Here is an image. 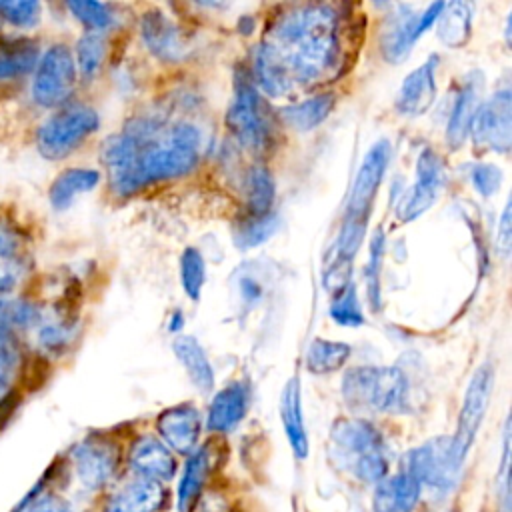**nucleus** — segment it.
<instances>
[{
	"label": "nucleus",
	"mask_w": 512,
	"mask_h": 512,
	"mask_svg": "<svg viewBox=\"0 0 512 512\" xmlns=\"http://www.w3.org/2000/svg\"><path fill=\"white\" fill-rule=\"evenodd\" d=\"M340 56L338 14L326 4H294L280 12L254 52L256 88L284 96L334 76Z\"/></svg>",
	"instance_id": "f257e3e1"
},
{
	"label": "nucleus",
	"mask_w": 512,
	"mask_h": 512,
	"mask_svg": "<svg viewBox=\"0 0 512 512\" xmlns=\"http://www.w3.org/2000/svg\"><path fill=\"white\" fill-rule=\"evenodd\" d=\"M200 134L188 122L164 126L154 118H136L102 146L110 186L120 196L188 174L198 162Z\"/></svg>",
	"instance_id": "f03ea898"
},
{
	"label": "nucleus",
	"mask_w": 512,
	"mask_h": 512,
	"mask_svg": "<svg viewBox=\"0 0 512 512\" xmlns=\"http://www.w3.org/2000/svg\"><path fill=\"white\" fill-rule=\"evenodd\" d=\"M328 454L334 466L356 482L378 484L388 476V446L370 420L338 418L330 428Z\"/></svg>",
	"instance_id": "7ed1b4c3"
},
{
	"label": "nucleus",
	"mask_w": 512,
	"mask_h": 512,
	"mask_svg": "<svg viewBox=\"0 0 512 512\" xmlns=\"http://www.w3.org/2000/svg\"><path fill=\"white\" fill-rule=\"evenodd\" d=\"M390 162V142L378 140L364 156L354 184L348 194L342 226L336 238V258L354 260V254L358 252L364 234H366V222L370 218L378 188L384 180L386 168Z\"/></svg>",
	"instance_id": "20e7f679"
},
{
	"label": "nucleus",
	"mask_w": 512,
	"mask_h": 512,
	"mask_svg": "<svg viewBox=\"0 0 512 512\" xmlns=\"http://www.w3.org/2000/svg\"><path fill=\"white\" fill-rule=\"evenodd\" d=\"M342 396L352 410L404 414L410 410V380L398 366H356L342 378Z\"/></svg>",
	"instance_id": "39448f33"
},
{
	"label": "nucleus",
	"mask_w": 512,
	"mask_h": 512,
	"mask_svg": "<svg viewBox=\"0 0 512 512\" xmlns=\"http://www.w3.org/2000/svg\"><path fill=\"white\" fill-rule=\"evenodd\" d=\"M226 124L234 138L254 154H262L274 142L272 116L246 70L236 72L234 96L226 112Z\"/></svg>",
	"instance_id": "423d86ee"
},
{
	"label": "nucleus",
	"mask_w": 512,
	"mask_h": 512,
	"mask_svg": "<svg viewBox=\"0 0 512 512\" xmlns=\"http://www.w3.org/2000/svg\"><path fill=\"white\" fill-rule=\"evenodd\" d=\"M100 126L98 112L88 104H64L56 108L36 130V148L46 160L70 156Z\"/></svg>",
	"instance_id": "0eeeda50"
},
{
	"label": "nucleus",
	"mask_w": 512,
	"mask_h": 512,
	"mask_svg": "<svg viewBox=\"0 0 512 512\" xmlns=\"http://www.w3.org/2000/svg\"><path fill=\"white\" fill-rule=\"evenodd\" d=\"M42 320L40 308L24 298L0 296V390H8L24 362L20 336Z\"/></svg>",
	"instance_id": "6e6552de"
},
{
	"label": "nucleus",
	"mask_w": 512,
	"mask_h": 512,
	"mask_svg": "<svg viewBox=\"0 0 512 512\" xmlns=\"http://www.w3.org/2000/svg\"><path fill=\"white\" fill-rule=\"evenodd\" d=\"M76 62L66 44L48 46L32 72L30 94L42 108H60L68 104L76 86Z\"/></svg>",
	"instance_id": "1a4fd4ad"
},
{
	"label": "nucleus",
	"mask_w": 512,
	"mask_h": 512,
	"mask_svg": "<svg viewBox=\"0 0 512 512\" xmlns=\"http://www.w3.org/2000/svg\"><path fill=\"white\" fill-rule=\"evenodd\" d=\"M492 390H494V368L490 362H482L474 370V374L466 386L462 406L458 412V420H456V430L450 436L452 456L460 468L464 466V460H466V456L476 440V434L484 422V416L490 406Z\"/></svg>",
	"instance_id": "9d476101"
},
{
	"label": "nucleus",
	"mask_w": 512,
	"mask_h": 512,
	"mask_svg": "<svg viewBox=\"0 0 512 512\" xmlns=\"http://www.w3.org/2000/svg\"><path fill=\"white\" fill-rule=\"evenodd\" d=\"M402 470L412 474L422 490L430 488L438 494H448L458 484L462 472V468L454 462L448 436H436L412 448L404 456Z\"/></svg>",
	"instance_id": "9b49d317"
},
{
	"label": "nucleus",
	"mask_w": 512,
	"mask_h": 512,
	"mask_svg": "<svg viewBox=\"0 0 512 512\" xmlns=\"http://www.w3.org/2000/svg\"><path fill=\"white\" fill-rule=\"evenodd\" d=\"M70 464L78 484L88 492H98L114 480L120 466V450L104 436H86L70 450Z\"/></svg>",
	"instance_id": "f8f14e48"
},
{
	"label": "nucleus",
	"mask_w": 512,
	"mask_h": 512,
	"mask_svg": "<svg viewBox=\"0 0 512 512\" xmlns=\"http://www.w3.org/2000/svg\"><path fill=\"white\" fill-rule=\"evenodd\" d=\"M512 104L510 90L494 92L486 102L480 104L470 136L474 144L488 148L492 152H508L512 144Z\"/></svg>",
	"instance_id": "ddd939ff"
},
{
	"label": "nucleus",
	"mask_w": 512,
	"mask_h": 512,
	"mask_svg": "<svg viewBox=\"0 0 512 512\" xmlns=\"http://www.w3.org/2000/svg\"><path fill=\"white\" fill-rule=\"evenodd\" d=\"M442 184L444 162L436 150L424 148L416 160V182L398 204V218L402 222H412L420 218L438 200Z\"/></svg>",
	"instance_id": "4468645a"
},
{
	"label": "nucleus",
	"mask_w": 512,
	"mask_h": 512,
	"mask_svg": "<svg viewBox=\"0 0 512 512\" xmlns=\"http://www.w3.org/2000/svg\"><path fill=\"white\" fill-rule=\"evenodd\" d=\"M156 430L172 452L188 456L196 450L202 430V416L192 404H176L158 414Z\"/></svg>",
	"instance_id": "2eb2a0df"
},
{
	"label": "nucleus",
	"mask_w": 512,
	"mask_h": 512,
	"mask_svg": "<svg viewBox=\"0 0 512 512\" xmlns=\"http://www.w3.org/2000/svg\"><path fill=\"white\" fill-rule=\"evenodd\" d=\"M140 34L146 48L162 62H178L188 52L184 32L158 8L142 14Z\"/></svg>",
	"instance_id": "dca6fc26"
},
{
	"label": "nucleus",
	"mask_w": 512,
	"mask_h": 512,
	"mask_svg": "<svg viewBox=\"0 0 512 512\" xmlns=\"http://www.w3.org/2000/svg\"><path fill=\"white\" fill-rule=\"evenodd\" d=\"M30 272V252L24 232L8 222L0 220V296L14 292Z\"/></svg>",
	"instance_id": "f3484780"
},
{
	"label": "nucleus",
	"mask_w": 512,
	"mask_h": 512,
	"mask_svg": "<svg viewBox=\"0 0 512 512\" xmlns=\"http://www.w3.org/2000/svg\"><path fill=\"white\" fill-rule=\"evenodd\" d=\"M436 70H438V56L432 54L404 78L396 94L398 114L416 118L428 112V108L436 98Z\"/></svg>",
	"instance_id": "a211bd4d"
},
{
	"label": "nucleus",
	"mask_w": 512,
	"mask_h": 512,
	"mask_svg": "<svg viewBox=\"0 0 512 512\" xmlns=\"http://www.w3.org/2000/svg\"><path fill=\"white\" fill-rule=\"evenodd\" d=\"M128 464L134 470V476L160 484L172 480L176 474L174 452L154 436H140L134 440L128 452Z\"/></svg>",
	"instance_id": "6ab92c4d"
},
{
	"label": "nucleus",
	"mask_w": 512,
	"mask_h": 512,
	"mask_svg": "<svg viewBox=\"0 0 512 512\" xmlns=\"http://www.w3.org/2000/svg\"><path fill=\"white\" fill-rule=\"evenodd\" d=\"M252 390L244 380H234L218 390L210 402L206 428L210 432H230L236 428L250 408Z\"/></svg>",
	"instance_id": "aec40b11"
},
{
	"label": "nucleus",
	"mask_w": 512,
	"mask_h": 512,
	"mask_svg": "<svg viewBox=\"0 0 512 512\" xmlns=\"http://www.w3.org/2000/svg\"><path fill=\"white\" fill-rule=\"evenodd\" d=\"M480 94H482V76L478 72H472L466 76L452 104V112L446 124V144L450 146V150L462 148L466 138L470 136L472 120L482 104Z\"/></svg>",
	"instance_id": "412c9836"
},
{
	"label": "nucleus",
	"mask_w": 512,
	"mask_h": 512,
	"mask_svg": "<svg viewBox=\"0 0 512 512\" xmlns=\"http://www.w3.org/2000/svg\"><path fill=\"white\" fill-rule=\"evenodd\" d=\"M166 502V488L160 482L134 476L114 490L102 512H160Z\"/></svg>",
	"instance_id": "4be33fe9"
},
{
	"label": "nucleus",
	"mask_w": 512,
	"mask_h": 512,
	"mask_svg": "<svg viewBox=\"0 0 512 512\" xmlns=\"http://www.w3.org/2000/svg\"><path fill=\"white\" fill-rule=\"evenodd\" d=\"M422 486L418 480L400 470L396 474L384 476L378 484H374L372 494V510L374 512H414L420 500Z\"/></svg>",
	"instance_id": "5701e85b"
},
{
	"label": "nucleus",
	"mask_w": 512,
	"mask_h": 512,
	"mask_svg": "<svg viewBox=\"0 0 512 512\" xmlns=\"http://www.w3.org/2000/svg\"><path fill=\"white\" fill-rule=\"evenodd\" d=\"M280 420L286 434V440L292 448V454L298 460H306L310 452L308 432L304 424V412H302V392H300V380L298 376H292L286 380L282 394H280Z\"/></svg>",
	"instance_id": "b1692460"
},
{
	"label": "nucleus",
	"mask_w": 512,
	"mask_h": 512,
	"mask_svg": "<svg viewBox=\"0 0 512 512\" xmlns=\"http://www.w3.org/2000/svg\"><path fill=\"white\" fill-rule=\"evenodd\" d=\"M420 34V12H412L406 6L400 8V12L390 18L382 32V56L392 64L404 60Z\"/></svg>",
	"instance_id": "393cba45"
},
{
	"label": "nucleus",
	"mask_w": 512,
	"mask_h": 512,
	"mask_svg": "<svg viewBox=\"0 0 512 512\" xmlns=\"http://www.w3.org/2000/svg\"><path fill=\"white\" fill-rule=\"evenodd\" d=\"M40 54H42L40 44L30 36H2L0 38V84L32 74Z\"/></svg>",
	"instance_id": "a878e982"
},
{
	"label": "nucleus",
	"mask_w": 512,
	"mask_h": 512,
	"mask_svg": "<svg viewBox=\"0 0 512 512\" xmlns=\"http://www.w3.org/2000/svg\"><path fill=\"white\" fill-rule=\"evenodd\" d=\"M172 352L184 366L188 378L200 392H210L214 388V370L202 348V344L188 334H180L172 340Z\"/></svg>",
	"instance_id": "bb28decb"
},
{
	"label": "nucleus",
	"mask_w": 512,
	"mask_h": 512,
	"mask_svg": "<svg viewBox=\"0 0 512 512\" xmlns=\"http://www.w3.org/2000/svg\"><path fill=\"white\" fill-rule=\"evenodd\" d=\"M100 182V174L92 168H66L62 170L48 188V200L54 210H66L74 200Z\"/></svg>",
	"instance_id": "cd10ccee"
},
{
	"label": "nucleus",
	"mask_w": 512,
	"mask_h": 512,
	"mask_svg": "<svg viewBox=\"0 0 512 512\" xmlns=\"http://www.w3.org/2000/svg\"><path fill=\"white\" fill-rule=\"evenodd\" d=\"M212 470V456L208 446L196 448L192 454H188V460L184 464L180 482H178V510L188 512V508L194 504V500L204 492V484Z\"/></svg>",
	"instance_id": "c85d7f7f"
},
{
	"label": "nucleus",
	"mask_w": 512,
	"mask_h": 512,
	"mask_svg": "<svg viewBox=\"0 0 512 512\" xmlns=\"http://www.w3.org/2000/svg\"><path fill=\"white\" fill-rule=\"evenodd\" d=\"M334 104H336V96L332 92H322L282 108L280 116L294 130L310 132L330 116Z\"/></svg>",
	"instance_id": "c756f323"
},
{
	"label": "nucleus",
	"mask_w": 512,
	"mask_h": 512,
	"mask_svg": "<svg viewBox=\"0 0 512 512\" xmlns=\"http://www.w3.org/2000/svg\"><path fill=\"white\" fill-rule=\"evenodd\" d=\"M436 34L448 48H462L472 34V4L450 2L444 4L436 18Z\"/></svg>",
	"instance_id": "7c9ffc66"
},
{
	"label": "nucleus",
	"mask_w": 512,
	"mask_h": 512,
	"mask_svg": "<svg viewBox=\"0 0 512 512\" xmlns=\"http://www.w3.org/2000/svg\"><path fill=\"white\" fill-rule=\"evenodd\" d=\"M244 194L250 216H264L272 212L276 186L270 170L262 164H254L248 168L244 178Z\"/></svg>",
	"instance_id": "2f4dec72"
},
{
	"label": "nucleus",
	"mask_w": 512,
	"mask_h": 512,
	"mask_svg": "<svg viewBox=\"0 0 512 512\" xmlns=\"http://www.w3.org/2000/svg\"><path fill=\"white\" fill-rule=\"evenodd\" d=\"M352 354L350 344L338 342V340H326V338H316L310 342L306 350V368L312 374H332L340 370Z\"/></svg>",
	"instance_id": "473e14b6"
},
{
	"label": "nucleus",
	"mask_w": 512,
	"mask_h": 512,
	"mask_svg": "<svg viewBox=\"0 0 512 512\" xmlns=\"http://www.w3.org/2000/svg\"><path fill=\"white\" fill-rule=\"evenodd\" d=\"M384 232L376 230L370 238V256L364 268V282H366V298L374 312L382 306V262H384Z\"/></svg>",
	"instance_id": "72a5a7b5"
},
{
	"label": "nucleus",
	"mask_w": 512,
	"mask_h": 512,
	"mask_svg": "<svg viewBox=\"0 0 512 512\" xmlns=\"http://www.w3.org/2000/svg\"><path fill=\"white\" fill-rule=\"evenodd\" d=\"M278 226L276 214H264V216H244L240 218V222H236L234 226V244L242 250L246 248H254L262 242H266L274 230Z\"/></svg>",
	"instance_id": "f704fd0d"
},
{
	"label": "nucleus",
	"mask_w": 512,
	"mask_h": 512,
	"mask_svg": "<svg viewBox=\"0 0 512 512\" xmlns=\"http://www.w3.org/2000/svg\"><path fill=\"white\" fill-rule=\"evenodd\" d=\"M106 56V38L102 32H86L76 42V70L84 78H92L98 74Z\"/></svg>",
	"instance_id": "c9c22d12"
},
{
	"label": "nucleus",
	"mask_w": 512,
	"mask_h": 512,
	"mask_svg": "<svg viewBox=\"0 0 512 512\" xmlns=\"http://www.w3.org/2000/svg\"><path fill=\"white\" fill-rule=\"evenodd\" d=\"M180 280L186 296L198 300L206 282V266L198 248L188 246L180 256Z\"/></svg>",
	"instance_id": "e433bc0d"
},
{
	"label": "nucleus",
	"mask_w": 512,
	"mask_h": 512,
	"mask_svg": "<svg viewBox=\"0 0 512 512\" xmlns=\"http://www.w3.org/2000/svg\"><path fill=\"white\" fill-rule=\"evenodd\" d=\"M330 318L346 328H356L364 324V312L360 308L354 282H350L348 286L334 294L330 304Z\"/></svg>",
	"instance_id": "4c0bfd02"
},
{
	"label": "nucleus",
	"mask_w": 512,
	"mask_h": 512,
	"mask_svg": "<svg viewBox=\"0 0 512 512\" xmlns=\"http://www.w3.org/2000/svg\"><path fill=\"white\" fill-rule=\"evenodd\" d=\"M14 512H72V506L58 492L50 490L46 486V480H40L22 498Z\"/></svg>",
	"instance_id": "58836bf2"
},
{
	"label": "nucleus",
	"mask_w": 512,
	"mask_h": 512,
	"mask_svg": "<svg viewBox=\"0 0 512 512\" xmlns=\"http://www.w3.org/2000/svg\"><path fill=\"white\" fill-rule=\"evenodd\" d=\"M496 508L498 512H510L512 510V496H510V420L504 422V434H502V456L500 466L496 472Z\"/></svg>",
	"instance_id": "ea45409f"
},
{
	"label": "nucleus",
	"mask_w": 512,
	"mask_h": 512,
	"mask_svg": "<svg viewBox=\"0 0 512 512\" xmlns=\"http://www.w3.org/2000/svg\"><path fill=\"white\" fill-rule=\"evenodd\" d=\"M72 16L82 22L88 32H102L112 24V12L108 4L102 2H68Z\"/></svg>",
	"instance_id": "a19ab883"
},
{
	"label": "nucleus",
	"mask_w": 512,
	"mask_h": 512,
	"mask_svg": "<svg viewBox=\"0 0 512 512\" xmlns=\"http://www.w3.org/2000/svg\"><path fill=\"white\" fill-rule=\"evenodd\" d=\"M42 18V4L38 2H0V22H8L14 28H34Z\"/></svg>",
	"instance_id": "79ce46f5"
},
{
	"label": "nucleus",
	"mask_w": 512,
	"mask_h": 512,
	"mask_svg": "<svg viewBox=\"0 0 512 512\" xmlns=\"http://www.w3.org/2000/svg\"><path fill=\"white\" fill-rule=\"evenodd\" d=\"M470 180L480 196L490 198L492 194L498 192V188L502 184V170L496 164L478 162L470 170Z\"/></svg>",
	"instance_id": "37998d69"
},
{
	"label": "nucleus",
	"mask_w": 512,
	"mask_h": 512,
	"mask_svg": "<svg viewBox=\"0 0 512 512\" xmlns=\"http://www.w3.org/2000/svg\"><path fill=\"white\" fill-rule=\"evenodd\" d=\"M72 340V330L62 322H44L38 328V346L44 352L60 354Z\"/></svg>",
	"instance_id": "c03bdc74"
},
{
	"label": "nucleus",
	"mask_w": 512,
	"mask_h": 512,
	"mask_svg": "<svg viewBox=\"0 0 512 512\" xmlns=\"http://www.w3.org/2000/svg\"><path fill=\"white\" fill-rule=\"evenodd\" d=\"M352 260L346 258H334L332 264L328 266V270L322 276L324 288L330 292H340L344 286H348L352 282Z\"/></svg>",
	"instance_id": "a18cd8bd"
},
{
	"label": "nucleus",
	"mask_w": 512,
	"mask_h": 512,
	"mask_svg": "<svg viewBox=\"0 0 512 512\" xmlns=\"http://www.w3.org/2000/svg\"><path fill=\"white\" fill-rule=\"evenodd\" d=\"M494 246L498 250V254L502 258H506L510 254V246H512V216H510V200H506L504 210L500 214L498 220V228H496V238H494Z\"/></svg>",
	"instance_id": "49530a36"
},
{
	"label": "nucleus",
	"mask_w": 512,
	"mask_h": 512,
	"mask_svg": "<svg viewBox=\"0 0 512 512\" xmlns=\"http://www.w3.org/2000/svg\"><path fill=\"white\" fill-rule=\"evenodd\" d=\"M188 512H232L228 500L216 492H202Z\"/></svg>",
	"instance_id": "de8ad7c7"
},
{
	"label": "nucleus",
	"mask_w": 512,
	"mask_h": 512,
	"mask_svg": "<svg viewBox=\"0 0 512 512\" xmlns=\"http://www.w3.org/2000/svg\"><path fill=\"white\" fill-rule=\"evenodd\" d=\"M238 292H240V298L246 306H254L262 298L264 286L256 276L242 274V276H238Z\"/></svg>",
	"instance_id": "09e8293b"
}]
</instances>
